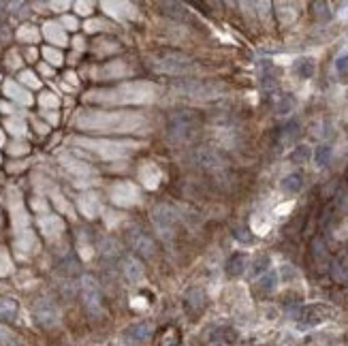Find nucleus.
I'll use <instances>...</instances> for the list:
<instances>
[{"label": "nucleus", "mask_w": 348, "mask_h": 346, "mask_svg": "<svg viewBox=\"0 0 348 346\" xmlns=\"http://www.w3.org/2000/svg\"><path fill=\"white\" fill-rule=\"evenodd\" d=\"M276 284H278V276H276L274 272H267L259 282H256V288H259L263 295H269V293L276 291Z\"/></svg>", "instance_id": "nucleus-24"}, {"label": "nucleus", "mask_w": 348, "mask_h": 346, "mask_svg": "<svg viewBox=\"0 0 348 346\" xmlns=\"http://www.w3.org/2000/svg\"><path fill=\"white\" fill-rule=\"evenodd\" d=\"M336 70H338V75L342 77V79H346V77H348V54L340 56L338 60H336Z\"/></svg>", "instance_id": "nucleus-35"}, {"label": "nucleus", "mask_w": 348, "mask_h": 346, "mask_svg": "<svg viewBox=\"0 0 348 346\" xmlns=\"http://www.w3.org/2000/svg\"><path fill=\"white\" fill-rule=\"evenodd\" d=\"M122 272H124L126 280L131 282H141L143 280V265H141L139 259H135V256H124V261H122Z\"/></svg>", "instance_id": "nucleus-14"}, {"label": "nucleus", "mask_w": 348, "mask_h": 346, "mask_svg": "<svg viewBox=\"0 0 348 346\" xmlns=\"http://www.w3.org/2000/svg\"><path fill=\"white\" fill-rule=\"evenodd\" d=\"M314 160H316V165H318V167L329 165V160H331V145H329V143L318 145V147H316V152H314Z\"/></svg>", "instance_id": "nucleus-29"}, {"label": "nucleus", "mask_w": 348, "mask_h": 346, "mask_svg": "<svg viewBox=\"0 0 348 346\" xmlns=\"http://www.w3.org/2000/svg\"><path fill=\"white\" fill-rule=\"evenodd\" d=\"M6 126L11 128L15 135H19V133H24V122H19V120H9L6 122Z\"/></svg>", "instance_id": "nucleus-40"}, {"label": "nucleus", "mask_w": 348, "mask_h": 346, "mask_svg": "<svg viewBox=\"0 0 348 346\" xmlns=\"http://www.w3.org/2000/svg\"><path fill=\"white\" fill-rule=\"evenodd\" d=\"M152 222H154V227L160 231V235H171V231L177 222V216L169 205H156V208L152 209Z\"/></svg>", "instance_id": "nucleus-9"}, {"label": "nucleus", "mask_w": 348, "mask_h": 346, "mask_svg": "<svg viewBox=\"0 0 348 346\" xmlns=\"http://www.w3.org/2000/svg\"><path fill=\"white\" fill-rule=\"evenodd\" d=\"M79 9H81L79 13H83V15H86V13H90V11H88V4H81V6H79Z\"/></svg>", "instance_id": "nucleus-46"}, {"label": "nucleus", "mask_w": 348, "mask_h": 346, "mask_svg": "<svg viewBox=\"0 0 348 346\" xmlns=\"http://www.w3.org/2000/svg\"><path fill=\"white\" fill-rule=\"evenodd\" d=\"M41 229L47 235H58L64 229V224L60 218H56V216H45V218H41Z\"/></svg>", "instance_id": "nucleus-23"}, {"label": "nucleus", "mask_w": 348, "mask_h": 346, "mask_svg": "<svg viewBox=\"0 0 348 346\" xmlns=\"http://www.w3.org/2000/svg\"><path fill=\"white\" fill-rule=\"evenodd\" d=\"M267 267H269V256H267V254H261V256H256V259H254L252 269H250V274H252V276L263 274Z\"/></svg>", "instance_id": "nucleus-33"}, {"label": "nucleus", "mask_w": 348, "mask_h": 346, "mask_svg": "<svg viewBox=\"0 0 348 346\" xmlns=\"http://www.w3.org/2000/svg\"><path fill=\"white\" fill-rule=\"evenodd\" d=\"M152 69L160 70V73L179 75V73H188V70L195 69V62H192L190 56L179 54V51H158L152 58Z\"/></svg>", "instance_id": "nucleus-4"}, {"label": "nucleus", "mask_w": 348, "mask_h": 346, "mask_svg": "<svg viewBox=\"0 0 348 346\" xmlns=\"http://www.w3.org/2000/svg\"><path fill=\"white\" fill-rule=\"evenodd\" d=\"M45 36H47L51 43H58V45L67 43V36H64V32L58 24H45Z\"/></svg>", "instance_id": "nucleus-25"}, {"label": "nucleus", "mask_w": 348, "mask_h": 346, "mask_svg": "<svg viewBox=\"0 0 348 346\" xmlns=\"http://www.w3.org/2000/svg\"><path fill=\"white\" fill-rule=\"evenodd\" d=\"M195 160L201 167H205V169H218V167L224 165L222 156L216 150H211V147H199L195 152Z\"/></svg>", "instance_id": "nucleus-13"}, {"label": "nucleus", "mask_w": 348, "mask_h": 346, "mask_svg": "<svg viewBox=\"0 0 348 346\" xmlns=\"http://www.w3.org/2000/svg\"><path fill=\"white\" fill-rule=\"evenodd\" d=\"M81 299L86 304L88 312L99 314L101 312V288L92 276H81Z\"/></svg>", "instance_id": "nucleus-6"}, {"label": "nucleus", "mask_w": 348, "mask_h": 346, "mask_svg": "<svg viewBox=\"0 0 348 346\" xmlns=\"http://www.w3.org/2000/svg\"><path fill=\"white\" fill-rule=\"evenodd\" d=\"M2 346H19V344H15V342H4Z\"/></svg>", "instance_id": "nucleus-47"}, {"label": "nucleus", "mask_w": 348, "mask_h": 346, "mask_svg": "<svg viewBox=\"0 0 348 346\" xmlns=\"http://www.w3.org/2000/svg\"><path fill=\"white\" fill-rule=\"evenodd\" d=\"M160 9H163L165 15H171V17H177V19H184L186 15H188V13H186V6L177 4V2H163Z\"/></svg>", "instance_id": "nucleus-28"}, {"label": "nucleus", "mask_w": 348, "mask_h": 346, "mask_svg": "<svg viewBox=\"0 0 348 346\" xmlns=\"http://www.w3.org/2000/svg\"><path fill=\"white\" fill-rule=\"evenodd\" d=\"M128 242H131V248L135 250V252H139L143 256H152L154 250H156L152 237L147 233H143L141 229H131V233H128Z\"/></svg>", "instance_id": "nucleus-10"}, {"label": "nucleus", "mask_w": 348, "mask_h": 346, "mask_svg": "<svg viewBox=\"0 0 348 346\" xmlns=\"http://www.w3.org/2000/svg\"><path fill=\"white\" fill-rule=\"evenodd\" d=\"M45 58H47L51 64H60L62 62V54H60V51H54V49H45Z\"/></svg>", "instance_id": "nucleus-39"}, {"label": "nucleus", "mask_w": 348, "mask_h": 346, "mask_svg": "<svg viewBox=\"0 0 348 346\" xmlns=\"http://www.w3.org/2000/svg\"><path fill=\"white\" fill-rule=\"evenodd\" d=\"M312 254H314V256H323V254H325V242L318 240V237L312 242Z\"/></svg>", "instance_id": "nucleus-38"}, {"label": "nucleus", "mask_w": 348, "mask_h": 346, "mask_svg": "<svg viewBox=\"0 0 348 346\" xmlns=\"http://www.w3.org/2000/svg\"><path fill=\"white\" fill-rule=\"evenodd\" d=\"M9 338H11V331L4 325H0V342H9Z\"/></svg>", "instance_id": "nucleus-43"}, {"label": "nucleus", "mask_w": 348, "mask_h": 346, "mask_svg": "<svg viewBox=\"0 0 348 346\" xmlns=\"http://www.w3.org/2000/svg\"><path fill=\"white\" fill-rule=\"evenodd\" d=\"M111 197H113V201L118 205H133V203H137V199H139L137 188H135L133 184H128V182L115 184L111 188Z\"/></svg>", "instance_id": "nucleus-12"}, {"label": "nucleus", "mask_w": 348, "mask_h": 346, "mask_svg": "<svg viewBox=\"0 0 348 346\" xmlns=\"http://www.w3.org/2000/svg\"><path fill=\"white\" fill-rule=\"evenodd\" d=\"M163 346H179V336L175 327H169L163 336Z\"/></svg>", "instance_id": "nucleus-34"}, {"label": "nucleus", "mask_w": 348, "mask_h": 346, "mask_svg": "<svg viewBox=\"0 0 348 346\" xmlns=\"http://www.w3.org/2000/svg\"><path fill=\"white\" fill-rule=\"evenodd\" d=\"M333 278L344 282L348 280V256H340V259H336V263H333Z\"/></svg>", "instance_id": "nucleus-27"}, {"label": "nucleus", "mask_w": 348, "mask_h": 346, "mask_svg": "<svg viewBox=\"0 0 348 346\" xmlns=\"http://www.w3.org/2000/svg\"><path fill=\"white\" fill-rule=\"evenodd\" d=\"M235 237H237V240H240L242 243H250V242H252V235H250L248 229H240V227H237V229H235Z\"/></svg>", "instance_id": "nucleus-36"}, {"label": "nucleus", "mask_w": 348, "mask_h": 346, "mask_svg": "<svg viewBox=\"0 0 348 346\" xmlns=\"http://www.w3.org/2000/svg\"><path fill=\"white\" fill-rule=\"evenodd\" d=\"M175 90H179L186 96H192V99H214V96L224 92V86L216 81L184 79V81H175Z\"/></svg>", "instance_id": "nucleus-5"}, {"label": "nucleus", "mask_w": 348, "mask_h": 346, "mask_svg": "<svg viewBox=\"0 0 348 346\" xmlns=\"http://www.w3.org/2000/svg\"><path fill=\"white\" fill-rule=\"evenodd\" d=\"M17 314V304L13 299H6V297H0V318L4 320H13Z\"/></svg>", "instance_id": "nucleus-26"}, {"label": "nucleus", "mask_w": 348, "mask_h": 346, "mask_svg": "<svg viewBox=\"0 0 348 346\" xmlns=\"http://www.w3.org/2000/svg\"><path fill=\"white\" fill-rule=\"evenodd\" d=\"M280 186L286 195H297V192L301 190V186H304V179H301L299 173H291V175H286L284 179H282Z\"/></svg>", "instance_id": "nucleus-22"}, {"label": "nucleus", "mask_w": 348, "mask_h": 346, "mask_svg": "<svg viewBox=\"0 0 348 346\" xmlns=\"http://www.w3.org/2000/svg\"><path fill=\"white\" fill-rule=\"evenodd\" d=\"M19 79H22L24 83H28V86H38V81L35 79V75H32V73H28V70H26V73H22V75H19Z\"/></svg>", "instance_id": "nucleus-41"}, {"label": "nucleus", "mask_w": 348, "mask_h": 346, "mask_svg": "<svg viewBox=\"0 0 348 346\" xmlns=\"http://www.w3.org/2000/svg\"><path fill=\"white\" fill-rule=\"evenodd\" d=\"M124 333H126V338H128V340H133V342H143V340L150 338L152 327L147 325V323H135V325L128 327V329H126Z\"/></svg>", "instance_id": "nucleus-16"}, {"label": "nucleus", "mask_w": 348, "mask_h": 346, "mask_svg": "<svg viewBox=\"0 0 348 346\" xmlns=\"http://www.w3.org/2000/svg\"><path fill=\"white\" fill-rule=\"evenodd\" d=\"M293 107H295V99L291 94H284L278 101V105H276V111H278V113H291Z\"/></svg>", "instance_id": "nucleus-32"}, {"label": "nucleus", "mask_w": 348, "mask_h": 346, "mask_svg": "<svg viewBox=\"0 0 348 346\" xmlns=\"http://www.w3.org/2000/svg\"><path fill=\"white\" fill-rule=\"evenodd\" d=\"M314 69H316V64H314L312 58H299L297 62H295V73L301 79H310L314 75Z\"/></svg>", "instance_id": "nucleus-21"}, {"label": "nucleus", "mask_w": 348, "mask_h": 346, "mask_svg": "<svg viewBox=\"0 0 348 346\" xmlns=\"http://www.w3.org/2000/svg\"><path fill=\"white\" fill-rule=\"evenodd\" d=\"M199 118L195 111H175L169 118V128L167 135L173 143H186L197 135Z\"/></svg>", "instance_id": "nucleus-3"}, {"label": "nucleus", "mask_w": 348, "mask_h": 346, "mask_svg": "<svg viewBox=\"0 0 348 346\" xmlns=\"http://www.w3.org/2000/svg\"><path fill=\"white\" fill-rule=\"evenodd\" d=\"M19 38H30V41H35L36 38V32L35 30H19Z\"/></svg>", "instance_id": "nucleus-42"}, {"label": "nucleus", "mask_w": 348, "mask_h": 346, "mask_svg": "<svg viewBox=\"0 0 348 346\" xmlns=\"http://www.w3.org/2000/svg\"><path fill=\"white\" fill-rule=\"evenodd\" d=\"M9 269H11V263H9V256L4 254V250H0V276H4V274H9Z\"/></svg>", "instance_id": "nucleus-37"}, {"label": "nucleus", "mask_w": 348, "mask_h": 346, "mask_svg": "<svg viewBox=\"0 0 348 346\" xmlns=\"http://www.w3.org/2000/svg\"><path fill=\"white\" fill-rule=\"evenodd\" d=\"M90 101L99 103H145L154 99V86L147 83H126L113 90H96L88 94Z\"/></svg>", "instance_id": "nucleus-2"}, {"label": "nucleus", "mask_w": 348, "mask_h": 346, "mask_svg": "<svg viewBox=\"0 0 348 346\" xmlns=\"http://www.w3.org/2000/svg\"><path fill=\"white\" fill-rule=\"evenodd\" d=\"M259 75H261V83H263V88H265V90H274L276 88V73H274V67L267 60H263L259 64Z\"/></svg>", "instance_id": "nucleus-18"}, {"label": "nucleus", "mask_w": 348, "mask_h": 346, "mask_svg": "<svg viewBox=\"0 0 348 346\" xmlns=\"http://www.w3.org/2000/svg\"><path fill=\"white\" fill-rule=\"evenodd\" d=\"M246 263H248V259L244 254H233L231 259L227 261V274L229 276H242L244 272H246Z\"/></svg>", "instance_id": "nucleus-19"}, {"label": "nucleus", "mask_w": 348, "mask_h": 346, "mask_svg": "<svg viewBox=\"0 0 348 346\" xmlns=\"http://www.w3.org/2000/svg\"><path fill=\"white\" fill-rule=\"evenodd\" d=\"M79 145H88L90 150H94L96 154H101V156L105 158H120L124 156L128 152V145L124 143H111V141H101V139H79L77 141Z\"/></svg>", "instance_id": "nucleus-7"}, {"label": "nucleus", "mask_w": 348, "mask_h": 346, "mask_svg": "<svg viewBox=\"0 0 348 346\" xmlns=\"http://www.w3.org/2000/svg\"><path fill=\"white\" fill-rule=\"evenodd\" d=\"M186 306H188V310L192 312H201L203 306H205V295L201 288H190L188 293H186Z\"/></svg>", "instance_id": "nucleus-17"}, {"label": "nucleus", "mask_w": 348, "mask_h": 346, "mask_svg": "<svg viewBox=\"0 0 348 346\" xmlns=\"http://www.w3.org/2000/svg\"><path fill=\"white\" fill-rule=\"evenodd\" d=\"M4 92L9 94L13 101H17V103H24V105H28V103L32 101V99H30V94L26 92V90H22V88H19L15 81H6V83H4Z\"/></svg>", "instance_id": "nucleus-20"}, {"label": "nucleus", "mask_w": 348, "mask_h": 346, "mask_svg": "<svg viewBox=\"0 0 348 346\" xmlns=\"http://www.w3.org/2000/svg\"><path fill=\"white\" fill-rule=\"evenodd\" d=\"M327 314H329V310L325 306H308L299 312V327H314L323 323Z\"/></svg>", "instance_id": "nucleus-11"}, {"label": "nucleus", "mask_w": 348, "mask_h": 346, "mask_svg": "<svg viewBox=\"0 0 348 346\" xmlns=\"http://www.w3.org/2000/svg\"><path fill=\"white\" fill-rule=\"evenodd\" d=\"M0 143H2V135H0Z\"/></svg>", "instance_id": "nucleus-48"}, {"label": "nucleus", "mask_w": 348, "mask_h": 346, "mask_svg": "<svg viewBox=\"0 0 348 346\" xmlns=\"http://www.w3.org/2000/svg\"><path fill=\"white\" fill-rule=\"evenodd\" d=\"M299 122L297 120H288L284 126L278 131V143L280 145H288V143H293L295 139L299 137Z\"/></svg>", "instance_id": "nucleus-15"}, {"label": "nucleus", "mask_w": 348, "mask_h": 346, "mask_svg": "<svg viewBox=\"0 0 348 346\" xmlns=\"http://www.w3.org/2000/svg\"><path fill=\"white\" fill-rule=\"evenodd\" d=\"M64 24H67V26H70V28H75V19H70V17H67V19H64Z\"/></svg>", "instance_id": "nucleus-45"}, {"label": "nucleus", "mask_w": 348, "mask_h": 346, "mask_svg": "<svg viewBox=\"0 0 348 346\" xmlns=\"http://www.w3.org/2000/svg\"><path fill=\"white\" fill-rule=\"evenodd\" d=\"M308 158H310V147H308V145H299V147H295V152L291 154V160H293L295 165H304Z\"/></svg>", "instance_id": "nucleus-31"}, {"label": "nucleus", "mask_w": 348, "mask_h": 346, "mask_svg": "<svg viewBox=\"0 0 348 346\" xmlns=\"http://www.w3.org/2000/svg\"><path fill=\"white\" fill-rule=\"evenodd\" d=\"M35 318L41 327H56L58 320H60V312H58L54 301L43 297L35 304Z\"/></svg>", "instance_id": "nucleus-8"}, {"label": "nucleus", "mask_w": 348, "mask_h": 346, "mask_svg": "<svg viewBox=\"0 0 348 346\" xmlns=\"http://www.w3.org/2000/svg\"><path fill=\"white\" fill-rule=\"evenodd\" d=\"M43 105H56V99H54V94H43V99H41Z\"/></svg>", "instance_id": "nucleus-44"}, {"label": "nucleus", "mask_w": 348, "mask_h": 346, "mask_svg": "<svg viewBox=\"0 0 348 346\" xmlns=\"http://www.w3.org/2000/svg\"><path fill=\"white\" fill-rule=\"evenodd\" d=\"M312 9H314V15H316L318 22H329L331 19V11H329V4L327 2H314Z\"/></svg>", "instance_id": "nucleus-30"}, {"label": "nucleus", "mask_w": 348, "mask_h": 346, "mask_svg": "<svg viewBox=\"0 0 348 346\" xmlns=\"http://www.w3.org/2000/svg\"><path fill=\"white\" fill-rule=\"evenodd\" d=\"M77 126L101 133H139L145 126V118L126 111H81L77 115Z\"/></svg>", "instance_id": "nucleus-1"}]
</instances>
